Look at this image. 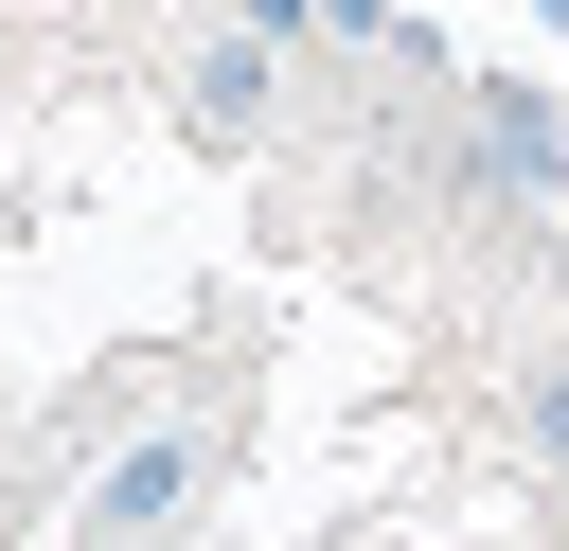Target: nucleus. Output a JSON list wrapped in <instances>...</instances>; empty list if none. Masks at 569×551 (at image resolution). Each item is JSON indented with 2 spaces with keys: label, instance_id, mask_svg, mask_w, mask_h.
Wrapping results in <instances>:
<instances>
[{
  "label": "nucleus",
  "instance_id": "obj_3",
  "mask_svg": "<svg viewBox=\"0 0 569 551\" xmlns=\"http://www.w3.org/2000/svg\"><path fill=\"white\" fill-rule=\"evenodd\" d=\"M533 444H551V462H569V355H551V373H533Z\"/></svg>",
  "mask_w": 569,
  "mask_h": 551
},
{
  "label": "nucleus",
  "instance_id": "obj_2",
  "mask_svg": "<svg viewBox=\"0 0 569 551\" xmlns=\"http://www.w3.org/2000/svg\"><path fill=\"white\" fill-rule=\"evenodd\" d=\"M178 107H196L213 142H249V124H267V36H213V53L178 71Z\"/></svg>",
  "mask_w": 569,
  "mask_h": 551
},
{
  "label": "nucleus",
  "instance_id": "obj_1",
  "mask_svg": "<svg viewBox=\"0 0 569 551\" xmlns=\"http://www.w3.org/2000/svg\"><path fill=\"white\" fill-rule=\"evenodd\" d=\"M178 498H196V427H142V444L89 480V533H160Z\"/></svg>",
  "mask_w": 569,
  "mask_h": 551
}]
</instances>
